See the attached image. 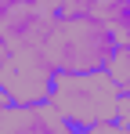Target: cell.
Masks as SVG:
<instances>
[{
    "label": "cell",
    "mask_w": 130,
    "mask_h": 134,
    "mask_svg": "<svg viewBox=\"0 0 130 134\" xmlns=\"http://www.w3.org/2000/svg\"><path fill=\"white\" fill-rule=\"evenodd\" d=\"M0 134H69V123L51 102H4Z\"/></svg>",
    "instance_id": "cell-5"
},
{
    "label": "cell",
    "mask_w": 130,
    "mask_h": 134,
    "mask_svg": "<svg viewBox=\"0 0 130 134\" xmlns=\"http://www.w3.org/2000/svg\"><path fill=\"white\" fill-rule=\"evenodd\" d=\"M112 44H116V33L101 18H94V15H54L40 51L54 65V72H83V69L105 65Z\"/></svg>",
    "instance_id": "cell-2"
},
{
    "label": "cell",
    "mask_w": 130,
    "mask_h": 134,
    "mask_svg": "<svg viewBox=\"0 0 130 134\" xmlns=\"http://www.w3.org/2000/svg\"><path fill=\"white\" fill-rule=\"evenodd\" d=\"M15 4H25V0H0V11H7V7H15Z\"/></svg>",
    "instance_id": "cell-8"
},
{
    "label": "cell",
    "mask_w": 130,
    "mask_h": 134,
    "mask_svg": "<svg viewBox=\"0 0 130 134\" xmlns=\"http://www.w3.org/2000/svg\"><path fill=\"white\" fill-rule=\"evenodd\" d=\"M101 69L108 72V80L119 91H130V44H119V40H116Z\"/></svg>",
    "instance_id": "cell-6"
},
{
    "label": "cell",
    "mask_w": 130,
    "mask_h": 134,
    "mask_svg": "<svg viewBox=\"0 0 130 134\" xmlns=\"http://www.w3.org/2000/svg\"><path fill=\"white\" fill-rule=\"evenodd\" d=\"M47 102L69 123V131H94L116 120L119 87L108 80L105 69H83V72H54V83Z\"/></svg>",
    "instance_id": "cell-1"
},
{
    "label": "cell",
    "mask_w": 130,
    "mask_h": 134,
    "mask_svg": "<svg viewBox=\"0 0 130 134\" xmlns=\"http://www.w3.org/2000/svg\"><path fill=\"white\" fill-rule=\"evenodd\" d=\"M54 83V65L40 47H11L0 62V91L11 102H47Z\"/></svg>",
    "instance_id": "cell-3"
},
{
    "label": "cell",
    "mask_w": 130,
    "mask_h": 134,
    "mask_svg": "<svg viewBox=\"0 0 130 134\" xmlns=\"http://www.w3.org/2000/svg\"><path fill=\"white\" fill-rule=\"evenodd\" d=\"M4 58H7V44L0 40V62H4Z\"/></svg>",
    "instance_id": "cell-9"
},
{
    "label": "cell",
    "mask_w": 130,
    "mask_h": 134,
    "mask_svg": "<svg viewBox=\"0 0 130 134\" xmlns=\"http://www.w3.org/2000/svg\"><path fill=\"white\" fill-rule=\"evenodd\" d=\"M112 33H116V40H119V44H130V15H127V18H123L119 25H116Z\"/></svg>",
    "instance_id": "cell-7"
},
{
    "label": "cell",
    "mask_w": 130,
    "mask_h": 134,
    "mask_svg": "<svg viewBox=\"0 0 130 134\" xmlns=\"http://www.w3.org/2000/svg\"><path fill=\"white\" fill-rule=\"evenodd\" d=\"M51 22H54V11L43 0L15 4V7L0 11V40L7 44V51L11 47H40Z\"/></svg>",
    "instance_id": "cell-4"
}]
</instances>
